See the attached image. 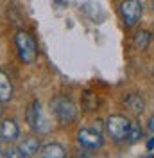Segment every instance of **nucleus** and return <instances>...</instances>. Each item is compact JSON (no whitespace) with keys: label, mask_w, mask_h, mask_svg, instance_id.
I'll return each instance as SVG.
<instances>
[{"label":"nucleus","mask_w":154,"mask_h":158,"mask_svg":"<svg viewBox=\"0 0 154 158\" xmlns=\"http://www.w3.org/2000/svg\"><path fill=\"white\" fill-rule=\"evenodd\" d=\"M0 158H9V156H7V153H6V151H2V149H0Z\"/></svg>","instance_id":"obj_17"},{"label":"nucleus","mask_w":154,"mask_h":158,"mask_svg":"<svg viewBox=\"0 0 154 158\" xmlns=\"http://www.w3.org/2000/svg\"><path fill=\"white\" fill-rule=\"evenodd\" d=\"M41 158H65V149L61 144L50 142L41 148Z\"/></svg>","instance_id":"obj_11"},{"label":"nucleus","mask_w":154,"mask_h":158,"mask_svg":"<svg viewBox=\"0 0 154 158\" xmlns=\"http://www.w3.org/2000/svg\"><path fill=\"white\" fill-rule=\"evenodd\" d=\"M14 43H16L20 58L23 59L25 63H32L36 59V56H38V45H36L34 38L30 36L29 32L18 31L16 36H14Z\"/></svg>","instance_id":"obj_2"},{"label":"nucleus","mask_w":154,"mask_h":158,"mask_svg":"<svg viewBox=\"0 0 154 158\" xmlns=\"http://www.w3.org/2000/svg\"><path fill=\"white\" fill-rule=\"evenodd\" d=\"M0 102H2V101H0ZM0 113H2V108H0Z\"/></svg>","instance_id":"obj_18"},{"label":"nucleus","mask_w":154,"mask_h":158,"mask_svg":"<svg viewBox=\"0 0 154 158\" xmlns=\"http://www.w3.org/2000/svg\"><path fill=\"white\" fill-rule=\"evenodd\" d=\"M50 110L56 115L58 120L61 122H72L77 115V108L72 102V99L65 97V95H56L50 101Z\"/></svg>","instance_id":"obj_1"},{"label":"nucleus","mask_w":154,"mask_h":158,"mask_svg":"<svg viewBox=\"0 0 154 158\" xmlns=\"http://www.w3.org/2000/svg\"><path fill=\"white\" fill-rule=\"evenodd\" d=\"M151 32L149 31H138L135 34V47H138L140 50H145L151 43Z\"/></svg>","instance_id":"obj_12"},{"label":"nucleus","mask_w":154,"mask_h":158,"mask_svg":"<svg viewBox=\"0 0 154 158\" xmlns=\"http://www.w3.org/2000/svg\"><path fill=\"white\" fill-rule=\"evenodd\" d=\"M129 128H131V120H127L124 115H111L106 120V131L115 142L127 140Z\"/></svg>","instance_id":"obj_3"},{"label":"nucleus","mask_w":154,"mask_h":158,"mask_svg":"<svg viewBox=\"0 0 154 158\" xmlns=\"http://www.w3.org/2000/svg\"><path fill=\"white\" fill-rule=\"evenodd\" d=\"M147 126H149V129H151V133H154V115L149 118V124H147Z\"/></svg>","instance_id":"obj_15"},{"label":"nucleus","mask_w":154,"mask_h":158,"mask_svg":"<svg viewBox=\"0 0 154 158\" xmlns=\"http://www.w3.org/2000/svg\"><path fill=\"white\" fill-rule=\"evenodd\" d=\"M152 148H154V137L151 138L149 142H147V149H152Z\"/></svg>","instance_id":"obj_16"},{"label":"nucleus","mask_w":154,"mask_h":158,"mask_svg":"<svg viewBox=\"0 0 154 158\" xmlns=\"http://www.w3.org/2000/svg\"><path fill=\"white\" fill-rule=\"evenodd\" d=\"M142 11H144V7H142L140 0H124L120 4V15H122L127 27H133V25H136L140 22Z\"/></svg>","instance_id":"obj_4"},{"label":"nucleus","mask_w":154,"mask_h":158,"mask_svg":"<svg viewBox=\"0 0 154 158\" xmlns=\"http://www.w3.org/2000/svg\"><path fill=\"white\" fill-rule=\"evenodd\" d=\"M11 95H13V85H11V79L9 76L4 72V70H0V101L2 102H6V101H9Z\"/></svg>","instance_id":"obj_9"},{"label":"nucleus","mask_w":154,"mask_h":158,"mask_svg":"<svg viewBox=\"0 0 154 158\" xmlns=\"http://www.w3.org/2000/svg\"><path fill=\"white\" fill-rule=\"evenodd\" d=\"M18 149L25 155V156H32V155H36L39 151V140L34 137H29V138H23L22 142H20Z\"/></svg>","instance_id":"obj_10"},{"label":"nucleus","mask_w":154,"mask_h":158,"mask_svg":"<svg viewBox=\"0 0 154 158\" xmlns=\"http://www.w3.org/2000/svg\"><path fill=\"white\" fill-rule=\"evenodd\" d=\"M124 104L127 110H131L135 113H142L145 108V101L140 94H127L124 97Z\"/></svg>","instance_id":"obj_8"},{"label":"nucleus","mask_w":154,"mask_h":158,"mask_svg":"<svg viewBox=\"0 0 154 158\" xmlns=\"http://www.w3.org/2000/svg\"><path fill=\"white\" fill-rule=\"evenodd\" d=\"M142 137V126L138 122H131V128H129V135H127V142L129 144H135L136 140H140Z\"/></svg>","instance_id":"obj_13"},{"label":"nucleus","mask_w":154,"mask_h":158,"mask_svg":"<svg viewBox=\"0 0 154 158\" xmlns=\"http://www.w3.org/2000/svg\"><path fill=\"white\" fill-rule=\"evenodd\" d=\"M152 9H154V2H152Z\"/></svg>","instance_id":"obj_19"},{"label":"nucleus","mask_w":154,"mask_h":158,"mask_svg":"<svg viewBox=\"0 0 154 158\" xmlns=\"http://www.w3.org/2000/svg\"><path fill=\"white\" fill-rule=\"evenodd\" d=\"M6 153H7V156H9V158H27L18 148H11V149H7Z\"/></svg>","instance_id":"obj_14"},{"label":"nucleus","mask_w":154,"mask_h":158,"mask_svg":"<svg viewBox=\"0 0 154 158\" xmlns=\"http://www.w3.org/2000/svg\"><path fill=\"white\" fill-rule=\"evenodd\" d=\"M27 122L32 129L36 131H48V124H47V118L43 117V111H41V106H39L38 101H32L30 106L27 108Z\"/></svg>","instance_id":"obj_5"},{"label":"nucleus","mask_w":154,"mask_h":158,"mask_svg":"<svg viewBox=\"0 0 154 158\" xmlns=\"http://www.w3.org/2000/svg\"><path fill=\"white\" fill-rule=\"evenodd\" d=\"M77 142L86 149H99V148H102L104 138L95 129L83 128V129H79V133H77Z\"/></svg>","instance_id":"obj_6"},{"label":"nucleus","mask_w":154,"mask_h":158,"mask_svg":"<svg viewBox=\"0 0 154 158\" xmlns=\"http://www.w3.org/2000/svg\"><path fill=\"white\" fill-rule=\"evenodd\" d=\"M20 137V128L13 118H4L0 122V138L6 142H13Z\"/></svg>","instance_id":"obj_7"}]
</instances>
